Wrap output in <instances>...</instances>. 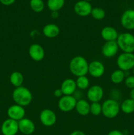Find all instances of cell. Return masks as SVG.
Instances as JSON below:
<instances>
[{"mask_svg":"<svg viewBox=\"0 0 134 135\" xmlns=\"http://www.w3.org/2000/svg\"><path fill=\"white\" fill-rule=\"evenodd\" d=\"M89 63L84 57L78 55L71 59L69 69L72 75L77 76H86L88 73Z\"/></svg>","mask_w":134,"mask_h":135,"instance_id":"6da1fadb","label":"cell"},{"mask_svg":"<svg viewBox=\"0 0 134 135\" xmlns=\"http://www.w3.org/2000/svg\"><path fill=\"white\" fill-rule=\"evenodd\" d=\"M12 98L15 104L22 107L30 105L32 101V94L28 88L24 86L17 87L13 90Z\"/></svg>","mask_w":134,"mask_h":135,"instance_id":"7a4b0ae2","label":"cell"},{"mask_svg":"<svg viewBox=\"0 0 134 135\" xmlns=\"http://www.w3.org/2000/svg\"><path fill=\"white\" fill-rule=\"evenodd\" d=\"M118 47L124 53L134 52V35L130 32L121 33L116 40Z\"/></svg>","mask_w":134,"mask_h":135,"instance_id":"3957f363","label":"cell"},{"mask_svg":"<svg viewBox=\"0 0 134 135\" xmlns=\"http://www.w3.org/2000/svg\"><path fill=\"white\" fill-rule=\"evenodd\" d=\"M120 105L115 99H108L102 104V113L108 119H113L118 115Z\"/></svg>","mask_w":134,"mask_h":135,"instance_id":"277c9868","label":"cell"},{"mask_svg":"<svg viewBox=\"0 0 134 135\" xmlns=\"http://www.w3.org/2000/svg\"><path fill=\"white\" fill-rule=\"evenodd\" d=\"M116 64L119 69L123 71L133 69L134 67V54L123 52L117 57Z\"/></svg>","mask_w":134,"mask_h":135,"instance_id":"5b68a950","label":"cell"},{"mask_svg":"<svg viewBox=\"0 0 134 135\" xmlns=\"http://www.w3.org/2000/svg\"><path fill=\"white\" fill-rule=\"evenodd\" d=\"M77 100L74 96H64L63 95L59 100L58 107L59 109L63 112H70L75 109Z\"/></svg>","mask_w":134,"mask_h":135,"instance_id":"8992f818","label":"cell"},{"mask_svg":"<svg viewBox=\"0 0 134 135\" xmlns=\"http://www.w3.org/2000/svg\"><path fill=\"white\" fill-rule=\"evenodd\" d=\"M1 131L3 135H16L19 131L18 121L7 119L1 125Z\"/></svg>","mask_w":134,"mask_h":135,"instance_id":"52a82bcc","label":"cell"},{"mask_svg":"<svg viewBox=\"0 0 134 135\" xmlns=\"http://www.w3.org/2000/svg\"><path fill=\"white\" fill-rule=\"evenodd\" d=\"M39 120L44 126L51 127L56 122V115L51 109H44L39 114Z\"/></svg>","mask_w":134,"mask_h":135,"instance_id":"ba28073f","label":"cell"},{"mask_svg":"<svg viewBox=\"0 0 134 135\" xmlns=\"http://www.w3.org/2000/svg\"><path fill=\"white\" fill-rule=\"evenodd\" d=\"M121 25L128 30H134V9L125 11L121 16Z\"/></svg>","mask_w":134,"mask_h":135,"instance_id":"9c48e42d","label":"cell"},{"mask_svg":"<svg viewBox=\"0 0 134 135\" xmlns=\"http://www.w3.org/2000/svg\"><path fill=\"white\" fill-rule=\"evenodd\" d=\"M92 9L93 7L90 3L83 0H80L76 2L74 7V10L76 14L80 17H83L91 15Z\"/></svg>","mask_w":134,"mask_h":135,"instance_id":"30bf717a","label":"cell"},{"mask_svg":"<svg viewBox=\"0 0 134 135\" xmlns=\"http://www.w3.org/2000/svg\"><path fill=\"white\" fill-rule=\"evenodd\" d=\"M7 115L9 119L14 120V121H19L20 120L24 118V115L26 114V111H25L24 107L20 106L17 104L12 105L8 108Z\"/></svg>","mask_w":134,"mask_h":135,"instance_id":"8fae6325","label":"cell"},{"mask_svg":"<svg viewBox=\"0 0 134 135\" xmlns=\"http://www.w3.org/2000/svg\"><path fill=\"white\" fill-rule=\"evenodd\" d=\"M104 96L103 88L99 85H93L88 89L87 97L90 102H99Z\"/></svg>","mask_w":134,"mask_h":135,"instance_id":"7c38bea8","label":"cell"},{"mask_svg":"<svg viewBox=\"0 0 134 135\" xmlns=\"http://www.w3.org/2000/svg\"><path fill=\"white\" fill-rule=\"evenodd\" d=\"M105 68L102 63L99 61H93L89 63L88 73L95 78H99L105 73Z\"/></svg>","mask_w":134,"mask_h":135,"instance_id":"4fadbf2b","label":"cell"},{"mask_svg":"<svg viewBox=\"0 0 134 135\" xmlns=\"http://www.w3.org/2000/svg\"><path fill=\"white\" fill-rule=\"evenodd\" d=\"M119 47L117 44L116 41L106 42L102 47L101 52L102 54L107 58H111L115 56L118 53Z\"/></svg>","mask_w":134,"mask_h":135,"instance_id":"5bb4252c","label":"cell"},{"mask_svg":"<svg viewBox=\"0 0 134 135\" xmlns=\"http://www.w3.org/2000/svg\"><path fill=\"white\" fill-rule=\"evenodd\" d=\"M19 131L25 135H30L34 133L35 126L34 123L28 118H23L18 121Z\"/></svg>","mask_w":134,"mask_h":135,"instance_id":"9a60e30c","label":"cell"},{"mask_svg":"<svg viewBox=\"0 0 134 135\" xmlns=\"http://www.w3.org/2000/svg\"><path fill=\"white\" fill-rule=\"evenodd\" d=\"M28 54L32 60L40 61L45 57V50L41 45L34 44L29 47Z\"/></svg>","mask_w":134,"mask_h":135,"instance_id":"2e32d148","label":"cell"},{"mask_svg":"<svg viewBox=\"0 0 134 135\" xmlns=\"http://www.w3.org/2000/svg\"><path fill=\"white\" fill-rule=\"evenodd\" d=\"M76 81L72 79H66L62 83L60 89L64 96H72L76 91Z\"/></svg>","mask_w":134,"mask_h":135,"instance_id":"e0dca14e","label":"cell"},{"mask_svg":"<svg viewBox=\"0 0 134 135\" xmlns=\"http://www.w3.org/2000/svg\"><path fill=\"white\" fill-rule=\"evenodd\" d=\"M101 35L102 39L106 42L110 41H116L118 36V33L116 29L112 26H105L101 30Z\"/></svg>","mask_w":134,"mask_h":135,"instance_id":"ac0fdd59","label":"cell"},{"mask_svg":"<svg viewBox=\"0 0 134 135\" xmlns=\"http://www.w3.org/2000/svg\"><path fill=\"white\" fill-rule=\"evenodd\" d=\"M75 109L77 113L80 115H87L90 113V104L87 100L84 99H80L77 100Z\"/></svg>","mask_w":134,"mask_h":135,"instance_id":"d6986e66","label":"cell"},{"mask_svg":"<svg viewBox=\"0 0 134 135\" xmlns=\"http://www.w3.org/2000/svg\"><path fill=\"white\" fill-rule=\"evenodd\" d=\"M59 33H60V28L55 24H48L43 28V34L47 38H56Z\"/></svg>","mask_w":134,"mask_h":135,"instance_id":"ffe728a7","label":"cell"},{"mask_svg":"<svg viewBox=\"0 0 134 135\" xmlns=\"http://www.w3.org/2000/svg\"><path fill=\"white\" fill-rule=\"evenodd\" d=\"M11 84L15 88L21 86L24 82V76L19 71H14L12 73L9 77Z\"/></svg>","mask_w":134,"mask_h":135,"instance_id":"44dd1931","label":"cell"},{"mask_svg":"<svg viewBox=\"0 0 134 135\" xmlns=\"http://www.w3.org/2000/svg\"><path fill=\"white\" fill-rule=\"evenodd\" d=\"M120 109L126 114H131L134 112V100L127 98L123 100L120 105Z\"/></svg>","mask_w":134,"mask_h":135,"instance_id":"7402d4cb","label":"cell"},{"mask_svg":"<svg viewBox=\"0 0 134 135\" xmlns=\"http://www.w3.org/2000/svg\"><path fill=\"white\" fill-rule=\"evenodd\" d=\"M126 79V75H125V71H122L120 69H117L113 71L110 76L111 81L114 84H120Z\"/></svg>","mask_w":134,"mask_h":135,"instance_id":"603a6c76","label":"cell"},{"mask_svg":"<svg viewBox=\"0 0 134 135\" xmlns=\"http://www.w3.org/2000/svg\"><path fill=\"white\" fill-rule=\"evenodd\" d=\"M65 0H47V7L51 11H59L64 7Z\"/></svg>","mask_w":134,"mask_h":135,"instance_id":"cb8c5ba5","label":"cell"},{"mask_svg":"<svg viewBox=\"0 0 134 135\" xmlns=\"http://www.w3.org/2000/svg\"><path fill=\"white\" fill-rule=\"evenodd\" d=\"M30 6L33 11L40 13L44 9L45 4L43 0H30Z\"/></svg>","mask_w":134,"mask_h":135,"instance_id":"d4e9b609","label":"cell"},{"mask_svg":"<svg viewBox=\"0 0 134 135\" xmlns=\"http://www.w3.org/2000/svg\"><path fill=\"white\" fill-rule=\"evenodd\" d=\"M76 84L78 89L86 90L89 86V80L86 76H78L76 80Z\"/></svg>","mask_w":134,"mask_h":135,"instance_id":"484cf974","label":"cell"},{"mask_svg":"<svg viewBox=\"0 0 134 135\" xmlns=\"http://www.w3.org/2000/svg\"><path fill=\"white\" fill-rule=\"evenodd\" d=\"M91 15L93 18L99 21V20H102L105 18L106 13H105V10L102 8L95 7L92 9Z\"/></svg>","mask_w":134,"mask_h":135,"instance_id":"4316f807","label":"cell"},{"mask_svg":"<svg viewBox=\"0 0 134 135\" xmlns=\"http://www.w3.org/2000/svg\"><path fill=\"white\" fill-rule=\"evenodd\" d=\"M90 113L93 115L97 116L102 113V104L99 102H93L90 104Z\"/></svg>","mask_w":134,"mask_h":135,"instance_id":"83f0119b","label":"cell"},{"mask_svg":"<svg viewBox=\"0 0 134 135\" xmlns=\"http://www.w3.org/2000/svg\"><path fill=\"white\" fill-rule=\"evenodd\" d=\"M125 84L130 89L134 88V75H130L125 79Z\"/></svg>","mask_w":134,"mask_h":135,"instance_id":"f1b7e54d","label":"cell"},{"mask_svg":"<svg viewBox=\"0 0 134 135\" xmlns=\"http://www.w3.org/2000/svg\"><path fill=\"white\" fill-rule=\"evenodd\" d=\"M15 1L16 0H0V3L3 5L9 6V5H13L15 2Z\"/></svg>","mask_w":134,"mask_h":135,"instance_id":"f546056e","label":"cell"},{"mask_svg":"<svg viewBox=\"0 0 134 135\" xmlns=\"http://www.w3.org/2000/svg\"><path fill=\"white\" fill-rule=\"evenodd\" d=\"M53 94L56 98H60L63 96V92H62L60 88H58V89L55 90L54 91Z\"/></svg>","mask_w":134,"mask_h":135,"instance_id":"4dcf8cb0","label":"cell"},{"mask_svg":"<svg viewBox=\"0 0 134 135\" xmlns=\"http://www.w3.org/2000/svg\"><path fill=\"white\" fill-rule=\"evenodd\" d=\"M107 135H125L123 132L119 130H112L109 132Z\"/></svg>","mask_w":134,"mask_h":135,"instance_id":"1f68e13d","label":"cell"},{"mask_svg":"<svg viewBox=\"0 0 134 135\" xmlns=\"http://www.w3.org/2000/svg\"><path fill=\"white\" fill-rule=\"evenodd\" d=\"M70 135H85V134L84 133V132L81 131L76 130V131H74L73 132H72Z\"/></svg>","mask_w":134,"mask_h":135,"instance_id":"d6a6232c","label":"cell"},{"mask_svg":"<svg viewBox=\"0 0 134 135\" xmlns=\"http://www.w3.org/2000/svg\"><path fill=\"white\" fill-rule=\"evenodd\" d=\"M51 17L53 18H56L59 17V13L58 11H51Z\"/></svg>","mask_w":134,"mask_h":135,"instance_id":"836d02e7","label":"cell"},{"mask_svg":"<svg viewBox=\"0 0 134 135\" xmlns=\"http://www.w3.org/2000/svg\"><path fill=\"white\" fill-rule=\"evenodd\" d=\"M130 98H131V100H134V88L131 89L130 92Z\"/></svg>","mask_w":134,"mask_h":135,"instance_id":"e575fe53","label":"cell"},{"mask_svg":"<svg viewBox=\"0 0 134 135\" xmlns=\"http://www.w3.org/2000/svg\"><path fill=\"white\" fill-rule=\"evenodd\" d=\"M83 1H88V2H89V1H92V0H83Z\"/></svg>","mask_w":134,"mask_h":135,"instance_id":"d590c367","label":"cell"},{"mask_svg":"<svg viewBox=\"0 0 134 135\" xmlns=\"http://www.w3.org/2000/svg\"><path fill=\"white\" fill-rule=\"evenodd\" d=\"M133 75H134V67L133 68Z\"/></svg>","mask_w":134,"mask_h":135,"instance_id":"8d00e7d4","label":"cell"}]
</instances>
